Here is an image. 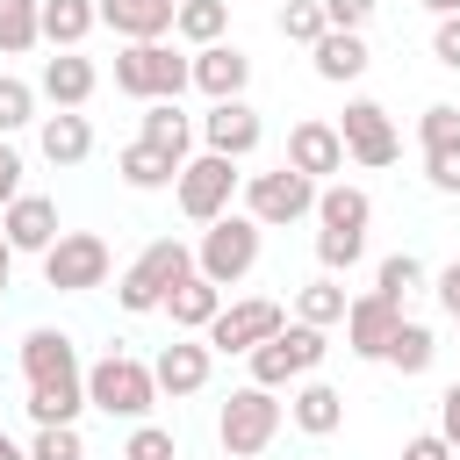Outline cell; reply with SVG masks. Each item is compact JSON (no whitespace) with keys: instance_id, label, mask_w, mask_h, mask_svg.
Returning <instances> with one entry per match:
<instances>
[{"instance_id":"7a4b0ae2","label":"cell","mask_w":460,"mask_h":460,"mask_svg":"<svg viewBox=\"0 0 460 460\" xmlns=\"http://www.w3.org/2000/svg\"><path fill=\"white\" fill-rule=\"evenodd\" d=\"M187 273H194V244H180V237H151V244L122 266L115 302H122L129 316H151V309H165V295H172Z\"/></svg>"},{"instance_id":"8fae6325","label":"cell","mask_w":460,"mask_h":460,"mask_svg":"<svg viewBox=\"0 0 460 460\" xmlns=\"http://www.w3.org/2000/svg\"><path fill=\"white\" fill-rule=\"evenodd\" d=\"M338 137H345V158H352V165H374V172H381V165L402 158V137H395V122H388L381 101H345Z\"/></svg>"},{"instance_id":"3957f363","label":"cell","mask_w":460,"mask_h":460,"mask_svg":"<svg viewBox=\"0 0 460 460\" xmlns=\"http://www.w3.org/2000/svg\"><path fill=\"white\" fill-rule=\"evenodd\" d=\"M280 417H288V402H280L273 388L244 381V388H230V402L216 410V446H223L230 460H259V453L280 438Z\"/></svg>"},{"instance_id":"836d02e7","label":"cell","mask_w":460,"mask_h":460,"mask_svg":"<svg viewBox=\"0 0 460 460\" xmlns=\"http://www.w3.org/2000/svg\"><path fill=\"white\" fill-rule=\"evenodd\" d=\"M417 288H424V266H417V252H388V259L374 266V295H388L395 309H402Z\"/></svg>"},{"instance_id":"ba28073f","label":"cell","mask_w":460,"mask_h":460,"mask_svg":"<svg viewBox=\"0 0 460 460\" xmlns=\"http://www.w3.org/2000/svg\"><path fill=\"white\" fill-rule=\"evenodd\" d=\"M244 216L259 230H288L302 216H316V180L295 172V165H273V172H252L244 180Z\"/></svg>"},{"instance_id":"7402d4cb","label":"cell","mask_w":460,"mask_h":460,"mask_svg":"<svg viewBox=\"0 0 460 460\" xmlns=\"http://www.w3.org/2000/svg\"><path fill=\"white\" fill-rule=\"evenodd\" d=\"M180 0H101V22L122 36V43H165Z\"/></svg>"},{"instance_id":"5bb4252c","label":"cell","mask_w":460,"mask_h":460,"mask_svg":"<svg viewBox=\"0 0 460 460\" xmlns=\"http://www.w3.org/2000/svg\"><path fill=\"white\" fill-rule=\"evenodd\" d=\"M280 165H295V172H309L316 187H331V172H345V137H338V122L302 115V122L288 129V158H280Z\"/></svg>"},{"instance_id":"7bdbcfd3","label":"cell","mask_w":460,"mask_h":460,"mask_svg":"<svg viewBox=\"0 0 460 460\" xmlns=\"http://www.w3.org/2000/svg\"><path fill=\"white\" fill-rule=\"evenodd\" d=\"M22 172H29V165H22V151H14V144H7V137H0V208H7V201H22V194H29V187H22Z\"/></svg>"},{"instance_id":"277c9868","label":"cell","mask_w":460,"mask_h":460,"mask_svg":"<svg viewBox=\"0 0 460 460\" xmlns=\"http://www.w3.org/2000/svg\"><path fill=\"white\" fill-rule=\"evenodd\" d=\"M194 86V58H180L172 43H122L115 50V93L129 101H180Z\"/></svg>"},{"instance_id":"7c38bea8","label":"cell","mask_w":460,"mask_h":460,"mask_svg":"<svg viewBox=\"0 0 460 460\" xmlns=\"http://www.w3.org/2000/svg\"><path fill=\"white\" fill-rule=\"evenodd\" d=\"M22 381H29V388L86 381V367H79V345H72V331H58V323H36V331H22Z\"/></svg>"},{"instance_id":"f6af8a7d","label":"cell","mask_w":460,"mask_h":460,"mask_svg":"<svg viewBox=\"0 0 460 460\" xmlns=\"http://www.w3.org/2000/svg\"><path fill=\"white\" fill-rule=\"evenodd\" d=\"M402 460H460L438 431H417V438H402Z\"/></svg>"},{"instance_id":"7dc6e473","label":"cell","mask_w":460,"mask_h":460,"mask_svg":"<svg viewBox=\"0 0 460 460\" xmlns=\"http://www.w3.org/2000/svg\"><path fill=\"white\" fill-rule=\"evenodd\" d=\"M431 288H438V309L460 323V259H453V266H438V280H431Z\"/></svg>"},{"instance_id":"e0dca14e","label":"cell","mask_w":460,"mask_h":460,"mask_svg":"<svg viewBox=\"0 0 460 460\" xmlns=\"http://www.w3.org/2000/svg\"><path fill=\"white\" fill-rule=\"evenodd\" d=\"M0 237H7L14 252H36V259H43V252L65 237V230H58V201H50V194H22V201H7V208H0Z\"/></svg>"},{"instance_id":"f546056e","label":"cell","mask_w":460,"mask_h":460,"mask_svg":"<svg viewBox=\"0 0 460 460\" xmlns=\"http://www.w3.org/2000/svg\"><path fill=\"white\" fill-rule=\"evenodd\" d=\"M223 29H230V0H180V14H172V36L194 50L223 43Z\"/></svg>"},{"instance_id":"8d00e7d4","label":"cell","mask_w":460,"mask_h":460,"mask_svg":"<svg viewBox=\"0 0 460 460\" xmlns=\"http://www.w3.org/2000/svg\"><path fill=\"white\" fill-rule=\"evenodd\" d=\"M417 144H424V151H460V108H453V101H431V108L417 115Z\"/></svg>"},{"instance_id":"2e32d148","label":"cell","mask_w":460,"mask_h":460,"mask_svg":"<svg viewBox=\"0 0 460 460\" xmlns=\"http://www.w3.org/2000/svg\"><path fill=\"white\" fill-rule=\"evenodd\" d=\"M151 374H158V395H201L208 388V374H216V352H208V338H172L158 359H151Z\"/></svg>"},{"instance_id":"816d5d0a","label":"cell","mask_w":460,"mask_h":460,"mask_svg":"<svg viewBox=\"0 0 460 460\" xmlns=\"http://www.w3.org/2000/svg\"><path fill=\"white\" fill-rule=\"evenodd\" d=\"M216 460H230V453H216Z\"/></svg>"},{"instance_id":"c3c4849f","label":"cell","mask_w":460,"mask_h":460,"mask_svg":"<svg viewBox=\"0 0 460 460\" xmlns=\"http://www.w3.org/2000/svg\"><path fill=\"white\" fill-rule=\"evenodd\" d=\"M14 259H22V252H14V244H7V237H0V295H7V288H14Z\"/></svg>"},{"instance_id":"6da1fadb","label":"cell","mask_w":460,"mask_h":460,"mask_svg":"<svg viewBox=\"0 0 460 460\" xmlns=\"http://www.w3.org/2000/svg\"><path fill=\"white\" fill-rule=\"evenodd\" d=\"M86 410L122 417V424H144V417L158 410V374H151V359H137V352H101V359L86 367Z\"/></svg>"},{"instance_id":"4316f807","label":"cell","mask_w":460,"mask_h":460,"mask_svg":"<svg viewBox=\"0 0 460 460\" xmlns=\"http://www.w3.org/2000/svg\"><path fill=\"white\" fill-rule=\"evenodd\" d=\"M137 137H144V144H158V151H172L180 165L194 158V115H180V101H151V108H144V122H137Z\"/></svg>"},{"instance_id":"1f68e13d","label":"cell","mask_w":460,"mask_h":460,"mask_svg":"<svg viewBox=\"0 0 460 460\" xmlns=\"http://www.w3.org/2000/svg\"><path fill=\"white\" fill-rule=\"evenodd\" d=\"M29 424H79L86 410V381H58V388H29Z\"/></svg>"},{"instance_id":"30bf717a","label":"cell","mask_w":460,"mask_h":460,"mask_svg":"<svg viewBox=\"0 0 460 460\" xmlns=\"http://www.w3.org/2000/svg\"><path fill=\"white\" fill-rule=\"evenodd\" d=\"M273 331H288V309H280L273 295H244V302H223V316H216L201 338H208V352H244V359H252Z\"/></svg>"},{"instance_id":"f1b7e54d","label":"cell","mask_w":460,"mask_h":460,"mask_svg":"<svg viewBox=\"0 0 460 460\" xmlns=\"http://www.w3.org/2000/svg\"><path fill=\"white\" fill-rule=\"evenodd\" d=\"M345 309H352V295L338 288V273H316V280H302V288H295V323L331 331V323H345Z\"/></svg>"},{"instance_id":"44dd1931","label":"cell","mask_w":460,"mask_h":460,"mask_svg":"<svg viewBox=\"0 0 460 460\" xmlns=\"http://www.w3.org/2000/svg\"><path fill=\"white\" fill-rule=\"evenodd\" d=\"M288 424H295V431H309V438H331V431L345 424V395H338L331 381H316V374H309V381H295V388H288Z\"/></svg>"},{"instance_id":"5b68a950","label":"cell","mask_w":460,"mask_h":460,"mask_svg":"<svg viewBox=\"0 0 460 460\" xmlns=\"http://www.w3.org/2000/svg\"><path fill=\"white\" fill-rule=\"evenodd\" d=\"M244 194V172H237V158H216V151H194L187 165H180V180H172V201H180V216L187 223H216V216H230V201Z\"/></svg>"},{"instance_id":"60d3db41","label":"cell","mask_w":460,"mask_h":460,"mask_svg":"<svg viewBox=\"0 0 460 460\" xmlns=\"http://www.w3.org/2000/svg\"><path fill=\"white\" fill-rule=\"evenodd\" d=\"M424 180L438 194H460V151H424Z\"/></svg>"},{"instance_id":"681fc988","label":"cell","mask_w":460,"mask_h":460,"mask_svg":"<svg viewBox=\"0 0 460 460\" xmlns=\"http://www.w3.org/2000/svg\"><path fill=\"white\" fill-rule=\"evenodd\" d=\"M417 7H424V14H438V22H446V14H460V0H417Z\"/></svg>"},{"instance_id":"484cf974","label":"cell","mask_w":460,"mask_h":460,"mask_svg":"<svg viewBox=\"0 0 460 460\" xmlns=\"http://www.w3.org/2000/svg\"><path fill=\"white\" fill-rule=\"evenodd\" d=\"M309 65H316V79H331V86H352L374 58H367V36H352V29H331L316 50H309Z\"/></svg>"},{"instance_id":"ac0fdd59","label":"cell","mask_w":460,"mask_h":460,"mask_svg":"<svg viewBox=\"0 0 460 460\" xmlns=\"http://www.w3.org/2000/svg\"><path fill=\"white\" fill-rule=\"evenodd\" d=\"M36 151H43V165L72 172V165H86V158H93V122H86L79 108H58V115H43V122H36Z\"/></svg>"},{"instance_id":"8992f818","label":"cell","mask_w":460,"mask_h":460,"mask_svg":"<svg viewBox=\"0 0 460 460\" xmlns=\"http://www.w3.org/2000/svg\"><path fill=\"white\" fill-rule=\"evenodd\" d=\"M259 244H266V230H259L244 208H230V216H216V223L201 230V244H194V273H208L216 288H237V280L259 266Z\"/></svg>"},{"instance_id":"d590c367","label":"cell","mask_w":460,"mask_h":460,"mask_svg":"<svg viewBox=\"0 0 460 460\" xmlns=\"http://www.w3.org/2000/svg\"><path fill=\"white\" fill-rule=\"evenodd\" d=\"M29 122H43V115H36V86L14 79V72H0V137H14V129H29Z\"/></svg>"},{"instance_id":"bcb514c9","label":"cell","mask_w":460,"mask_h":460,"mask_svg":"<svg viewBox=\"0 0 460 460\" xmlns=\"http://www.w3.org/2000/svg\"><path fill=\"white\" fill-rule=\"evenodd\" d=\"M438 438H446V446L460 453V381H453V388L438 395Z\"/></svg>"},{"instance_id":"b9f144b4","label":"cell","mask_w":460,"mask_h":460,"mask_svg":"<svg viewBox=\"0 0 460 460\" xmlns=\"http://www.w3.org/2000/svg\"><path fill=\"white\" fill-rule=\"evenodd\" d=\"M323 22H331V29H352V36H359V29L374 22V0H323Z\"/></svg>"},{"instance_id":"4dcf8cb0","label":"cell","mask_w":460,"mask_h":460,"mask_svg":"<svg viewBox=\"0 0 460 460\" xmlns=\"http://www.w3.org/2000/svg\"><path fill=\"white\" fill-rule=\"evenodd\" d=\"M395 374H431V359H438V338H431V323H417V316H402V331L388 338V352H381Z\"/></svg>"},{"instance_id":"f907efd6","label":"cell","mask_w":460,"mask_h":460,"mask_svg":"<svg viewBox=\"0 0 460 460\" xmlns=\"http://www.w3.org/2000/svg\"><path fill=\"white\" fill-rule=\"evenodd\" d=\"M0 460H29V446H14V438L0 431Z\"/></svg>"},{"instance_id":"cb8c5ba5","label":"cell","mask_w":460,"mask_h":460,"mask_svg":"<svg viewBox=\"0 0 460 460\" xmlns=\"http://www.w3.org/2000/svg\"><path fill=\"white\" fill-rule=\"evenodd\" d=\"M115 172H122V187L158 194V187H172V180H180V158H172V151H158V144H144V137H129V144L115 151Z\"/></svg>"},{"instance_id":"9c48e42d","label":"cell","mask_w":460,"mask_h":460,"mask_svg":"<svg viewBox=\"0 0 460 460\" xmlns=\"http://www.w3.org/2000/svg\"><path fill=\"white\" fill-rule=\"evenodd\" d=\"M108 237L101 230H65L50 252H43V288L58 295H86V288H108Z\"/></svg>"},{"instance_id":"e575fe53","label":"cell","mask_w":460,"mask_h":460,"mask_svg":"<svg viewBox=\"0 0 460 460\" xmlns=\"http://www.w3.org/2000/svg\"><path fill=\"white\" fill-rule=\"evenodd\" d=\"M273 29H280L288 43H309V50L331 36V22H323V0H288V7L273 14Z\"/></svg>"},{"instance_id":"4fadbf2b","label":"cell","mask_w":460,"mask_h":460,"mask_svg":"<svg viewBox=\"0 0 460 460\" xmlns=\"http://www.w3.org/2000/svg\"><path fill=\"white\" fill-rule=\"evenodd\" d=\"M201 129V151H216V158H252L259 151V137H266V122H259V108L252 101H208V115L194 122Z\"/></svg>"},{"instance_id":"d6a6232c","label":"cell","mask_w":460,"mask_h":460,"mask_svg":"<svg viewBox=\"0 0 460 460\" xmlns=\"http://www.w3.org/2000/svg\"><path fill=\"white\" fill-rule=\"evenodd\" d=\"M43 43V0H0V50L22 58Z\"/></svg>"},{"instance_id":"d4e9b609","label":"cell","mask_w":460,"mask_h":460,"mask_svg":"<svg viewBox=\"0 0 460 460\" xmlns=\"http://www.w3.org/2000/svg\"><path fill=\"white\" fill-rule=\"evenodd\" d=\"M367 223H374V201H367V187H345V180L316 187V230H345V237H367Z\"/></svg>"},{"instance_id":"52a82bcc","label":"cell","mask_w":460,"mask_h":460,"mask_svg":"<svg viewBox=\"0 0 460 460\" xmlns=\"http://www.w3.org/2000/svg\"><path fill=\"white\" fill-rule=\"evenodd\" d=\"M323 352H331V338H323L316 323H295V316H288V331H273L244 367H252V381H259V388H273V395H280V388L309 381V374L323 367Z\"/></svg>"},{"instance_id":"74e56055","label":"cell","mask_w":460,"mask_h":460,"mask_svg":"<svg viewBox=\"0 0 460 460\" xmlns=\"http://www.w3.org/2000/svg\"><path fill=\"white\" fill-rule=\"evenodd\" d=\"M29 460H86V438H79V424H36V438H29Z\"/></svg>"},{"instance_id":"ab89813d","label":"cell","mask_w":460,"mask_h":460,"mask_svg":"<svg viewBox=\"0 0 460 460\" xmlns=\"http://www.w3.org/2000/svg\"><path fill=\"white\" fill-rule=\"evenodd\" d=\"M122 460H172V431L144 417V424L129 431V446H122Z\"/></svg>"},{"instance_id":"f35d334b","label":"cell","mask_w":460,"mask_h":460,"mask_svg":"<svg viewBox=\"0 0 460 460\" xmlns=\"http://www.w3.org/2000/svg\"><path fill=\"white\" fill-rule=\"evenodd\" d=\"M367 252V237H345V230H316V266L323 273H352Z\"/></svg>"},{"instance_id":"d6986e66","label":"cell","mask_w":460,"mask_h":460,"mask_svg":"<svg viewBox=\"0 0 460 460\" xmlns=\"http://www.w3.org/2000/svg\"><path fill=\"white\" fill-rule=\"evenodd\" d=\"M194 86H201L208 101H244L252 58H244L237 43H208V50H194Z\"/></svg>"},{"instance_id":"9a60e30c","label":"cell","mask_w":460,"mask_h":460,"mask_svg":"<svg viewBox=\"0 0 460 460\" xmlns=\"http://www.w3.org/2000/svg\"><path fill=\"white\" fill-rule=\"evenodd\" d=\"M402 331V309L388 302V295H352V309H345V352L352 359H381L388 352V338Z\"/></svg>"},{"instance_id":"83f0119b","label":"cell","mask_w":460,"mask_h":460,"mask_svg":"<svg viewBox=\"0 0 460 460\" xmlns=\"http://www.w3.org/2000/svg\"><path fill=\"white\" fill-rule=\"evenodd\" d=\"M101 22V0H43V43L50 50H79Z\"/></svg>"},{"instance_id":"ffe728a7","label":"cell","mask_w":460,"mask_h":460,"mask_svg":"<svg viewBox=\"0 0 460 460\" xmlns=\"http://www.w3.org/2000/svg\"><path fill=\"white\" fill-rule=\"evenodd\" d=\"M93 86H101L93 58H79V50H58V58H43V79H36V93H43L50 108H86V101H93Z\"/></svg>"},{"instance_id":"603a6c76","label":"cell","mask_w":460,"mask_h":460,"mask_svg":"<svg viewBox=\"0 0 460 460\" xmlns=\"http://www.w3.org/2000/svg\"><path fill=\"white\" fill-rule=\"evenodd\" d=\"M165 316H172V331H187V338H201L216 316H223V288L208 280V273H187L172 295H165Z\"/></svg>"},{"instance_id":"ee69618b","label":"cell","mask_w":460,"mask_h":460,"mask_svg":"<svg viewBox=\"0 0 460 460\" xmlns=\"http://www.w3.org/2000/svg\"><path fill=\"white\" fill-rule=\"evenodd\" d=\"M431 58H438L446 72H460V14H446V22L431 29Z\"/></svg>"}]
</instances>
